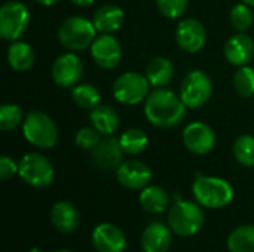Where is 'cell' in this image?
Instances as JSON below:
<instances>
[{
	"instance_id": "27",
	"label": "cell",
	"mask_w": 254,
	"mask_h": 252,
	"mask_svg": "<svg viewBox=\"0 0 254 252\" xmlns=\"http://www.w3.org/2000/svg\"><path fill=\"white\" fill-rule=\"evenodd\" d=\"M71 98L80 108H89L92 110L97 107L101 101L100 91L91 85V83H77L71 88Z\"/></svg>"
},
{
	"instance_id": "29",
	"label": "cell",
	"mask_w": 254,
	"mask_h": 252,
	"mask_svg": "<svg viewBox=\"0 0 254 252\" xmlns=\"http://www.w3.org/2000/svg\"><path fill=\"white\" fill-rule=\"evenodd\" d=\"M234 88L243 98H250L254 95V68L250 65H243L234 76Z\"/></svg>"
},
{
	"instance_id": "15",
	"label": "cell",
	"mask_w": 254,
	"mask_h": 252,
	"mask_svg": "<svg viewBox=\"0 0 254 252\" xmlns=\"http://www.w3.org/2000/svg\"><path fill=\"white\" fill-rule=\"evenodd\" d=\"M176 40L180 49L189 53L199 52L207 42V31L201 21L186 18L179 22L176 30Z\"/></svg>"
},
{
	"instance_id": "11",
	"label": "cell",
	"mask_w": 254,
	"mask_h": 252,
	"mask_svg": "<svg viewBox=\"0 0 254 252\" xmlns=\"http://www.w3.org/2000/svg\"><path fill=\"white\" fill-rule=\"evenodd\" d=\"M89 50L95 64L104 70L116 68L122 59V46L119 40L113 37L112 34L97 36Z\"/></svg>"
},
{
	"instance_id": "31",
	"label": "cell",
	"mask_w": 254,
	"mask_h": 252,
	"mask_svg": "<svg viewBox=\"0 0 254 252\" xmlns=\"http://www.w3.org/2000/svg\"><path fill=\"white\" fill-rule=\"evenodd\" d=\"M24 122V113L16 104H3L0 107V129L3 132L15 129Z\"/></svg>"
},
{
	"instance_id": "30",
	"label": "cell",
	"mask_w": 254,
	"mask_h": 252,
	"mask_svg": "<svg viewBox=\"0 0 254 252\" xmlns=\"http://www.w3.org/2000/svg\"><path fill=\"white\" fill-rule=\"evenodd\" d=\"M254 16L253 12H252V6H249L247 3H238L232 7L231 10V24L232 27L240 31V33H244L247 30L252 28L253 25Z\"/></svg>"
},
{
	"instance_id": "1",
	"label": "cell",
	"mask_w": 254,
	"mask_h": 252,
	"mask_svg": "<svg viewBox=\"0 0 254 252\" xmlns=\"http://www.w3.org/2000/svg\"><path fill=\"white\" fill-rule=\"evenodd\" d=\"M188 107L180 95L167 89L156 88L144 101V116L150 125L161 129L179 126L186 117Z\"/></svg>"
},
{
	"instance_id": "38",
	"label": "cell",
	"mask_w": 254,
	"mask_h": 252,
	"mask_svg": "<svg viewBox=\"0 0 254 252\" xmlns=\"http://www.w3.org/2000/svg\"><path fill=\"white\" fill-rule=\"evenodd\" d=\"M30 252H42V251H40L39 248H33V250H31V251H30Z\"/></svg>"
},
{
	"instance_id": "20",
	"label": "cell",
	"mask_w": 254,
	"mask_h": 252,
	"mask_svg": "<svg viewBox=\"0 0 254 252\" xmlns=\"http://www.w3.org/2000/svg\"><path fill=\"white\" fill-rule=\"evenodd\" d=\"M124 19H125L124 9L116 4H103L95 10L92 16V22L95 28L101 34H112L118 31L122 27Z\"/></svg>"
},
{
	"instance_id": "28",
	"label": "cell",
	"mask_w": 254,
	"mask_h": 252,
	"mask_svg": "<svg viewBox=\"0 0 254 252\" xmlns=\"http://www.w3.org/2000/svg\"><path fill=\"white\" fill-rule=\"evenodd\" d=\"M234 156L237 162L243 166H254V137L253 135H241L234 143Z\"/></svg>"
},
{
	"instance_id": "16",
	"label": "cell",
	"mask_w": 254,
	"mask_h": 252,
	"mask_svg": "<svg viewBox=\"0 0 254 252\" xmlns=\"http://www.w3.org/2000/svg\"><path fill=\"white\" fill-rule=\"evenodd\" d=\"M124 154L119 138L109 135L91 151V160L101 171H116L124 162Z\"/></svg>"
},
{
	"instance_id": "2",
	"label": "cell",
	"mask_w": 254,
	"mask_h": 252,
	"mask_svg": "<svg viewBox=\"0 0 254 252\" xmlns=\"http://www.w3.org/2000/svg\"><path fill=\"white\" fill-rule=\"evenodd\" d=\"M192 193L202 208L210 209L225 208L234 201V187L219 177H204L198 174L192 186Z\"/></svg>"
},
{
	"instance_id": "25",
	"label": "cell",
	"mask_w": 254,
	"mask_h": 252,
	"mask_svg": "<svg viewBox=\"0 0 254 252\" xmlns=\"http://www.w3.org/2000/svg\"><path fill=\"white\" fill-rule=\"evenodd\" d=\"M226 245L231 252H254L253 224H244L234 229L228 236Z\"/></svg>"
},
{
	"instance_id": "23",
	"label": "cell",
	"mask_w": 254,
	"mask_h": 252,
	"mask_svg": "<svg viewBox=\"0 0 254 252\" xmlns=\"http://www.w3.org/2000/svg\"><path fill=\"white\" fill-rule=\"evenodd\" d=\"M153 88H165L174 77V65L165 56H155L146 67L144 74Z\"/></svg>"
},
{
	"instance_id": "8",
	"label": "cell",
	"mask_w": 254,
	"mask_h": 252,
	"mask_svg": "<svg viewBox=\"0 0 254 252\" xmlns=\"http://www.w3.org/2000/svg\"><path fill=\"white\" fill-rule=\"evenodd\" d=\"M30 13L24 3L9 0L0 7V36L7 42H16L25 33Z\"/></svg>"
},
{
	"instance_id": "32",
	"label": "cell",
	"mask_w": 254,
	"mask_h": 252,
	"mask_svg": "<svg viewBox=\"0 0 254 252\" xmlns=\"http://www.w3.org/2000/svg\"><path fill=\"white\" fill-rule=\"evenodd\" d=\"M101 137L103 135L95 128H92V126H83V128H80L77 131L76 138H74V143H76V146L79 149L92 151L98 146V143L103 140Z\"/></svg>"
},
{
	"instance_id": "22",
	"label": "cell",
	"mask_w": 254,
	"mask_h": 252,
	"mask_svg": "<svg viewBox=\"0 0 254 252\" xmlns=\"http://www.w3.org/2000/svg\"><path fill=\"white\" fill-rule=\"evenodd\" d=\"M138 202L149 214H162L170 206V195L161 186H147L140 192Z\"/></svg>"
},
{
	"instance_id": "37",
	"label": "cell",
	"mask_w": 254,
	"mask_h": 252,
	"mask_svg": "<svg viewBox=\"0 0 254 252\" xmlns=\"http://www.w3.org/2000/svg\"><path fill=\"white\" fill-rule=\"evenodd\" d=\"M244 3H247L249 6H252V7H254V0H243Z\"/></svg>"
},
{
	"instance_id": "10",
	"label": "cell",
	"mask_w": 254,
	"mask_h": 252,
	"mask_svg": "<svg viewBox=\"0 0 254 252\" xmlns=\"http://www.w3.org/2000/svg\"><path fill=\"white\" fill-rule=\"evenodd\" d=\"M83 70L85 67H83L80 56H77L76 53L70 50L67 53L60 55L54 61L51 74H52V80L55 82V85L61 88H73L83 77Z\"/></svg>"
},
{
	"instance_id": "3",
	"label": "cell",
	"mask_w": 254,
	"mask_h": 252,
	"mask_svg": "<svg viewBox=\"0 0 254 252\" xmlns=\"http://www.w3.org/2000/svg\"><path fill=\"white\" fill-rule=\"evenodd\" d=\"M202 206L190 201H177L168 211V226L180 238L195 236L204 226Z\"/></svg>"
},
{
	"instance_id": "34",
	"label": "cell",
	"mask_w": 254,
	"mask_h": 252,
	"mask_svg": "<svg viewBox=\"0 0 254 252\" xmlns=\"http://www.w3.org/2000/svg\"><path fill=\"white\" fill-rule=\"evenodd\" d=\"M18 171H19L18 162H15L12 157H9L6 154L0 157V178H1V181H7V180L13 178L15 175H18Z\"/></svg>"
},
{
	"instance_id": "14",
	"label": "cell",
	"mask_w": 254,
	"mask_h": 252,
	"mask_svg": "<svg viewBox=\"0 0 254 252\" xmlns=\"http://www.w3.org/2000/svg\"><path fill=\"white\" fill-rule=\"evenodd\" d=\"M91 242L97 252H125L128 245L124 230L112 223L98 224L92 230Z\"/></svg>"
},
{
	"instance_id": "21",
	"label": "cell",
	"mask_w": 254,
	"mask_h": 252,
	"mask_svg": "<svg viewBox=\"0 0 254 252\" xmlns=\"http://www.w3.org/2000/svg\"><path fill=\"white\" fill-rule=\"evenodd\" d=\"M91 126L95 128L103 137L113 135L119 128V114L110 105H97L89 111Z\"/></svg>"
},
{
	"instance_id": "35",
	"label": "cell",
	"mask_w": 254,
	"mask_h": 252,
	"mask_svg": "<svg viewBox=\"0 0 254 252\" xmlns=\"http://www.w3.org/2000/svg\"><path fill=\"white\" fill-rule=\"evenodd\" d=\"M76 6H80V7H85V6H91L95 0H71Z\"/></svg>"
},
{
	"instance_id": "5",
	"label": "cell",
	"mask_w": 254,
	"mask_h": 252,
	"mask_svg": "<svg viewBox=\"0 0 254 252\" xmlns=\"http://www.w3.org/2000/svg\"><path fill=\"white\" fill-rule=\"evenodd\" d=\"M97 37V28L92 21L83 16H70L58 28V42L71 52L91 48Z\"/></svg>"
},
{
	"instance_id": "13",
	"label": "cell",
	"mask_w": 254,
	"mask_h": 252,
	"mask_svg": "<svg viewBox=\"0 0 254 252\" xmlns=\"http://www.w3.org/2000/svg\"><path fill=\"white\" fill-rule=\"evenodd\" d=\"M118 183L128 190H143L152 181V169L141 160L131 159L122 162L115 171Z\"/></svg>"
},
{
	"instance_id": "7",
	"label": "cell",
	"mask_w": 254,
	"mask_h": 252,
	"mask_svg": "<svg viewBox=\"0 0 254 252\" xmlns=\"http://www.w3.org/2000/svg\"><path fill=\"white\" fill-rule=\"evenodd\" d=\"M150 83L146 76L137 71H127L121 74L113 83V97L118 102L125 105H137L149 97Z\"/></svg>"
},
{
	"instance_id": "39",
	"label": "cell",
	"mask_w": 254,
	"mask_h": 252,
	"mask_svg": "<svg viewBox=\"0 0 254 252\" xmlns=\"http://www.w3.org/2000/svg\"><path fill=\"white\" fill-rule=\"evenodd\" d=\"M52 252H70V251H65V250H60V251H52Z\"/></svg>"
},
{
	"instance_id": "18",
	"label": "cell",
	"mask_w": 254,
	"mask_h": 252,
	"mask_svg": "<svg viewBox=\"0 0 254 252\" xmlns=\"http://www.w3.org/2000/svg\"><path fill=\"white\" fill-rule=\"evenodd\" d=\"M225 56L235 67L249 65L254 56L253 39L244 33L232 36L225 45Z\"/></svg>"
},
{
	"instance_id": "12",
	"label": "cell",
	"mask_w": 254,
	"mask_h": 252,
	"mask_svg": "<svg viewBox=\"0 0 254 252\" xmlns=\"http://www.w3.org/2000/svg\"><path fill=\"white\" fill-rule=\"evenodd\" d=\"M185 147L198 156L208 154L216 146V134L213 128L204 122H192L183 131Z\"/></svg>"
},
{
	"instance_id": "19",
	"label": "cell",
	"mask_w": 254,
	"mask_h": 252,
	"mask_svg": "<svg viewBox=\"0 0 254 252\" xmlns=\"http://www.w3.org/2000/svg\"><path fill=\"white\" fill-rule=\"evenodd\" d=\"M51 223L60 233H73L80 224V215L71 202L60 201L51 209Z\"/></svg>"
},
{
	"instance_id": "24",
	"label": "cell",
	"mask_w": 254,
	"mask_h": 252,
	"mask_svg": "<svg viewBox=\"0 0 254 252\" xmlns=\"http://www.w3.org/2000/svg\"><path fill=\"white\" fill-rule=\"evenodd\" d=\"M36 53L33 48L21 40L10 42L7 49V64L15 71H27L34 65Z\"/></svg>"
},
{
	"instance_id": "36",
	"label": "cell",
	"mask_w": 254,
	"mask_h": 252,
	"mask_svg": "<svg viewBox=\"0 0 254 252\" xmlns=\"http://www.w3.org/2000/svg\"><path fill=\"white\" fill-rule=\"evenodd\" d=\"M34 1H37V3L42 4V6H54V4H57L60 0H34Z\"/></svg>"
},
{
	"instance_id": "9",
	"label": "cell",
	"mask_w": 254,
	"mask_h": 252,
	"mask_svg": "<svg viewBox=\"0 0 254 252\" xmlns=\"http://www.w3.org/2000/svg\"><path fill=\"white\" fill-rule=\"evenodd\" d=\"M213 94V83L210 76L202 70L189 71L180 86V98L188 108H199L210 100Z\"/></svg>"
},
{
	"instance_id": "33",
	"label": "cell",
	"mask_w": 254,
	"mask_h": 252,
	"mask_svg": "<svg viewBox=\"0 0 254 252\" xmlns=\"http://www.w3.org/2000/svg\"><path fill=\"white\" fill-rule=\"evenodd\" d=\"M158 10L170 19H177L188 10L189 0H156Z\"/></svg>"
},
{
	"instance_id": "4",
	"label": "cell",
	"mask_w": 254,
	"mask_h": 252,
	"mask_svg": "<svg viewBox=\"0 0 254 252\" xmlns=\"http://www.w3.org/2000/svg\"><path fill=\"white\" fill-rule=\"evenodd\" d=\"M22 135L37 149H52L58 141V128L51 116L39 110H31L24 117Z\"/></svg>"
},
{
	"instance_id": "6",
	"label": "cell",
	"mask_w": 254,
	"mask_h": 252,
	"mask_svg": "<svg viewBox=\"0 0 254 252\" xmlns=\"http://www.w3.org/2000/svg\"><path fill=\"white\" fill-rule=\"evenodd\" d=\"M19 178L34 189L49 187L55 177V169L52 162L40 153H27L19 162Z\"/></svg>"
},
{
	"instance_id": "26",
	"label": "cell",
	"mask_w": 254,
	"mask_h": 252,
	"mask_svg": "<svg viewBox=\"0 0 254 252\" xmlns=\"http://www.w3.org/2000/svg\"><path fill=\"white\" fill-rule=\"evenodd\" d=\"M122 150L128 156H137L141 154L149 144V137L146 132L140 128H131L127 129L121 137H119Z\"/></svg>"
},
{
	"instance_id": "17",
	"label": "cell",
	"mask_w": 254,
	"mask_h": 252,
	"mask_svg": "<svg viewBox=\"0 0 254 252\" xmlns=\"http://www.w3.org/2000/svg\"><path fill=\"white\" fill-rule=\"evenodd\" d=\"M173 244V230L170 226L155 221L141 233L140 245L143 252H168Z\"/></svg>"
}]
</instances>
